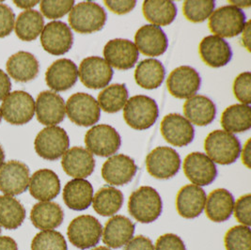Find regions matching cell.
<instances>
[{
  "label": "cell",
  "mask_w": 251,
  "mask_h": 250,
  "mask_svg": "<svg viewBox=\"0 0 251 250\" xmlns=\"http://www.w3.org/2000/svg\"><path fill=\"white\" fill-rule=\"evenodd\" d=\"M105 61L112 67L126 71L132 69L137 62L138 50L129 40L114 39L109 41L103 48Z\"/></svg>",
  "instance_id": "d6986e66"
},
{
  "label": "cell",
  "mask_w": 251,
  "mask_h": 250,
  "mask_svg": "<svg viewBox=\"0 0 251 250\" xmlns=\"http://www.w3.org/2000/svg\"><path fill=\"white\" fill-rule=\"evenodd\" d=\"M35 111L37 120L42 125L56 126L65 118V102L63 98L55 91H43L37 97Z\"/></svg>",
  "instance_id": "ac0fdd59"
},
{
  "label": "cell",
  "mask_w": 251,
  "mask_h": 250,
  "mask_svg": "<svg viewBox=\"0 0 251 250\" xmlns=\"http://www.w3.org/2000/svg\"><path fill=\"white\" fill-rule=\"evenodd\" d=\"M41 44L53 56L66 54L74 44V35L67 24L53 21L47 24L41 33Z\"/></svg>",
  "instance_id": "4fadbf2b"
},
{
  "label": "cell",
  "mask_w": 251,
  "mask_h": 250,
  "mask_svg": "<svg viewBox=\"0 0 251 250\" xmlns=\"http://www.w3.org/2000/svg\"><path fill=\"white\" fill-rule=\"evenodd\" d=\"M29 193L38 200L50 201L60 192V181L57 174L51 170H39L29 180Z\"/></svg>",
  "instance_id": "4316f807"
},
{
  "label": "cell",
  "mask_w": 251,
  "mask_h": 250,
  "mask_svg": "<svg viewBox=\"0 0 251 250\" xmlns=\"http://www.w3.org/2000/svg\"><path fill=\"white\" fill-rule=\"evenodd\" d=\"M0 250H18L17 244L9 236L0 237Z\"/></svg>",
  "instance_id": "f5cc1de1"
},
{
  "label": "cell",
  "mask_w": 251,
  "mask_h": 250,
  "mask_svg": "<svg viewBox=\"0 0 251 250\" xmlns=\"http://www.w3.org/2000/svg\"><path fill=\"white\" fill-rule=\"evenodd\" d=\"M242 161L243 164L248 168L251 169V139L250 138L247 143L245 144V147L242 150Z\"/></svg>",
  "instance_id": "816d5d0a"
},
{
  "label": "cell",
  "mask_w": 251,
  "mask_h": 250,
  "mask_svg": "<svg viewBox=\"0 0 251 250\" xmlns=\"http://www.w3.org/2000/svg\"><path fill=\"white\" fill-rule=\"evenodd\" d=\"M4 161H5V152H4V150L2 149L1 145H0V168L3 166Z\"/></svg>",
  "instance_id": "6f0895ef"
},
{
  "label": "cell",
  "mask_w": 251,
  "mask_h": 250,
  "mask_svg": "<svg viewBox=\"0 0 251 250\" xmlns=\"http://www.w3.org/2000/svg\"><path fill=\"white\" fill-rule=\"evenodd\" d=\"M143 14L154 25H169L177 15V8L173 1L146 0L143 2Z\"/></svg>",
  "instance_id": "e575fe53"
},
{
  "label": "cell",
  "mask_w": 251,
  "mask_h": 250,
  "mask_svg": "<svg viewBox=\"0 0 251 250\" xmlns=\"http://www.w3.org/2000/svg\"><path fill=\"white\" fill-rule=\"evenodd\" d=\"M135 224L126 216H115L103 228V242L110 249H121L134 237Z\"/></svg>",
  "instance_id": "484cf974"
},
{
  "label": "cell",
  "mask_w": 251,
  "mask_h": 250,
  "mask_svg": "<svg viewBox=\"0 0 251 250\" xmlns=\"http://www.w3.org/2000/svg\"><path fill=\"white\" fill-rule=\"evenodd\" d=\"M78 79V68L68 58L57 59L46 73L47 86L55 91H68Z\"/></svg>",
  "instance_id": "44dd1931"
},
{
  "label": "cell",
  "mask_w": 251,
  "mask_h": 250,
  "mask_svg": "<svg viewBox=\"0 0 251 250\" xmlns=\"http://www.w3.org/2000/svg\"><path fill=\"white\" fill-rule=\"evenodd\" d=\"M105 6L114 13L117 14H126L133 11L137 5V1L135 0H128V1H112V0H105Z\"/></svg>",
  "instance_id": "c3c4849f"
},
{
  "label": "cell",
  "mask_w": 251,
  "mask_h": 250,
  "mask_svg": "<svg viewBox=\"0 0 251 250\" xmlns=\"http://www.w3.org/2000/svg\"><path fill=\"white\" fill-rule=\"evenodd\" d=\"M245 25V12L231 5L218 8L209 18L210 30L222 39L238 36L242 33Z\"/></svg>",
  "instance_id": "8992f818"
},
{
  "label": "cell",
  "mask_w": 251,
  "mask_h": 250,
  "mask_svg": "<svg viewBox=\"0 0 251 250\" xmlns=\"http://www.w3.org/2000/svg\"><path fill=\"white\" fill-rule=\"evenodd\" d=\"M207 156L219 165H230L238 159L241 153L239 139L223 130L210 133L204 141Z\"/></svg>",
  "instance_id": "7a4b0ae2"
},
{
  "label": "cell",
  "mask_w": 251,
  "mask_h": 250,
  "mask_svg": "<svg viewBox=\"0 0 251 250\" xmlns=\"http://www.w3.org/2000/svg\"><path fill=\"white\" fill-rule=\"evenodd\" d=\"M124 108V118L126 124L138 131L151 127L159 116L157 103L146 95L131 97Z\"/></svg>",
  "instance_id": "277c9868"
},
{
  "label": "cell",
  "mask_w": 251,
  "mask_h": 250,
  "mask_svg": "<svg viewBox=\"0 0 251 250\" xmlns=\"http://www.w3.org/2000/svg\"><path fill=\"white\" fill-rule=\"evenodd\" d=\"M205 191L195 184L183 186L176 197V209L180 216L186 219H193L203 212L205 207Z\"/></svg>",
  "instance_id": "cb8c5ba5"
},
{
  "label": "cell",
  "mask_w": 251,
  "mask_h": 250,
  "mask_svg": "<svg viewBox=\"0 0 251 250\" xmlns=\"http://www.w3.org/2000/svg\"><path fill=\"white\" fill-rule=\"evenodd\" d=\"M93 187L85 179H74L67 182L63 189V200L74 211H84L92 203Z\"/></svg>",
  "instance_id": "f546056e"
},
{
  "label": "cell",
  "mask_w": 251,
  "mask_h": 250,
  "mask_svg": "<svg viewBox=\"0 0 251 250\" xmlns=\"http://www.w3.org/2000/svg\"><path fill=\"white\" fill-rule=\"evenodd\" d=\"M12 82L9 75L0 70V101H3L11 92Z\"/></svg>",
  "instance_id": "f907efd6"
},
{
  "label": "cell",
  "mask_w": 251,
  "mask_h": 250,
  "mask_svg": "<svg viewBox=\"0 0 251 250\" xmlns=\"http://www.w3.org/2000/svg\"><path fill=\"white\" fill-rule=\"evenodd\" d=\"M64 219L62 208L56 202L41 201L33 206L30 220L33 226L42 230H50L59 227Z\"/></svg>",
  "instance_id": "1f68e13d"
},
{
  "label": "cell",
  "mask_w": 251,
  "mask_h": 250,
  "mask_svg": "<svg viewBox=\"0 0 251 250\" xmlns=\"http://www.w3.org/2000/svg\"><path fill=\"white\" fill-rule=\"evenodd\" d=\"M85 144L91 153L101 157H108L114 155L119 150L122 140L114 127L98 125L93 126L87 132Z\"/></svg>",
  "instance_id": "30bf717a"
},
{
  "label": "cell",
  "mask_w": 251,
  "mask_h": 250,
  "mask_svg": "<svg viewBox=\"0 0 251 250\" xmlns=\"http://www.w3.org/2000/svg\"><path fill=\"white\" fill-rule=\"evenodd\" d=\"M251 21L246 23V25L242 31V40L245 47L251 51Z\"/></svg>",
  "instance_id": "db71d44e"
},
{
  "label": "cell",
  "mask_w": 251,
  "mask_h": 250,
  "mask_svg": "<svg viewBox=\"0 0 251 250\" xmlns=\"http://www.w3.org/2000/svg\"><path fill=\"white\" fill-rule=\"evenodd\" d=\"M29 184V169L20 161H9L0 168V191L7 196L24 193Z\"/></svg>",
  "instance_id": "5bb4252c"
},
{
  "label": "cell",
  "mask_w": 251,
  "mask_h": 250,
  "mask_svg": "<svg viewBox=\"0 0 251 250\" xmlns=\"http://www.w3.org/2000/svg\"><path fill=\"white\" fill-rule=\"evenodd\" d=\"M135 42L138 52L149 57H159L169 46L167 35L162 28L154 25H145L136 33Z\"/></svg>",
  "instance_id": "7402d4cb"
},
{
  "label": "cell",
  "mask_w": 251,
  "mask_h": 250,
  "mask_svg": "<svg viewBox=\"0 0 251 250\" xmlns=\"http://www.w3.org/2000/svg\"><path fill=\"white\" fill-rule=\"evenodd\" d=\"M183 112L191 124L206 126L214 122L217 107L210 98L204 95H195L184 102Z\"/></svg>",
  "instance_id": "83f0119b"
},
{
  "label": "cell",
  "mask_w": 251,
  "mask_h": 250,
  "mask_svg": "<svg viewBox=\"0 0 251 250\" xmlns=\"http://www.w3.org/2000/svg\"><path fill=\"white\" fill-rule=\"evenodd\" d=\"M224 243L226 250H251V227L244 225L230 227Z\"/></svg>",
  "instance_id": "b9f144b4"
},
{
  "label": "cell",
  "mask_w": 251,
  "mask_h": 250,
  "mask_svg": "<svg viewBox=\"0 0 251 250\" xmlns=\"http://www.w3.org/2000/svg\"><path fill=\"white\" fill-rule=\"evenodd\" d=\"M124 204V194L112 186H103L92 199L94 211L102 216L116 215Z\"/></svg>",
  "instance_id": "d590c367"
},
{
  "label": "cell",
  "mask_w": 251,
  "mask_h": 250,
  "mask_svg": "<svg viewBox=\"0 0 251 250\" xmlns=\"http://www.w3.org/2000/svg\"><path fill=\"white\" fill-rule=\"evenodd\" d=\"M75 1H52L45 0L41 2V12L48 19H58L72 11Z\"/></svg>",
  "instance_id": "7bdbcfd3"
},
{
  "label": "cell",
  "mask_w": 251,
  "mask_h": 250,
  "mask_svg": "<svg viewBox=\"0 0 251 250\" xmlns=\"http://www.w3.org/2000/svg\"><path fill=\"white\" fill-rule=\"evenodd\" d=\"M92 250H111L109 248H106V247H98L96 249H93Z\"/></svg>",
  "instance_id": "680465c9"
},
{
  "label": "cell",
  "mask_w": 251,
  "mask_h": 250,
  "mask_svg": "<svg viewBox=\"0 0 251 250\" xmlns=\"http://www.w3.org/2000/svg\"><path fill=\"white\" fill-rule=\"evenodd\" d=\"M228 3L231 4V6L237 7V8H246V7H250L251 6V1H229Z\"/></svg>",
  "instance_id": "9f6ffc18"
},
{
  "label": "cell",
  "mask_w": 251,
  "mask_h": 250,
  "mask_svg": "<svg viewBox=\"0 0 251 250\" xmlns=\"http://www.w3.org/2000/svg\"><path fill=\"white\" fill-rule=\"evenodd\" d=\"M234 202L233 196L227 189H216L206 200V216L213 222H225L233 213Z\"/></svg>",
  "instance_id": "f1b7e54d"
},
{
  "label": "cell",
  "mask_w": 251,
  "mask_h": 250,
  "mask_svg": "<svg viewBox=\"0 0 251 250\" xmlns=\"http://www.w3.org/2000/svg\"><path fill=\"white\" fill-rule=\"evenodd\" d=\"M124 250H154V247L151 239L143 235H138L131 239L126 244Z\"/></svg>",
  "instance_id": "681fc988"
},
{
  "label": "cell",
  "mask_w": 251,
  "mask_h": 250,
  "mask_svg": "<svg viewBox=\"0 0 251 250\" xmlns=\"http://www.w3.org/2000/svg\"><path fill=\"white\" fill-rule=\"evenodd\" d=\"M137 171L134 159L126 154H116L104 162L102 176L111 185H125L134 179Z\"/></svg>",
  "instance_id": "ffe728a7"
},
{
  "label": "cell",
  "mask_w": 251,
  "mask_h": 250,
  "mask_svg": "<svg viewBox=\"0 0 251 250\" xmlns=\"http://www.w3.org/2000/svg\"><path fill=\"white\" fill-rule=\"evenodd\" d=\"M1 120H2V114H1V110H0V123H1Z\"/></svg>",
  "instance_id": "91938a15"
},
{
  "label": "cell",
  "mask_w": 251,
  "mask_h": 250,
  "mask_svg": "<svg viewBox=\"0 0 251 250\" xmlns=\"http://www.w3.org/2000/svg\"><path fill=\"white\" fill-rule=\"evenodd\" d=\"M215 7L213 0H187L183 2V15L192 23H202L211 16Z\"/></svg>",
  "instance_id": "ab89813d"
},
{
  "label": "cell",
  "mask_w": 251,
  "mask_h": 250,
  "mask_svg": "<svg viewBox=\"0 0 251 250\" xmlns=\"http://www.w3.org/2000/svg\"><path fill=\"white\" fill-rule=\"evenodd\" d=\"M233 93L236 99L243 104L250 105L251 102V74L250 72L240 74L234 79Z\"/></svg>",
  "instance_id": "ee69618b"
},
{
  "label": "cell",
  "mask_w": 251,
  "mask_h": 250,
  "mask_svg": "<svg viewBox=\"0 0 251 250\" xmlns=\"http://www.w3.org/2000/svg\"><path fill=\"white\" fill-rule=\"evenodd\" d=\"M13 3L18 7V8H21V9H25L26 11L27 10H30L31 8H33L34 6H36L38 3H40L39 1H30V0H25V1H19V0H15L13 1Z\"/></svg>",
  "instance_id": "11a10c76"
},
{
  "label": "cell",
  "mask_w": 251,
  "mask_h": 250,
  "mask_svg": "<svg viewBox=\"0 0 251 250\" xmlns=\"http://www.w3.org/2000/svg\"><path fill=\"white\" fill-rule=\"evenodd\" d=\"M0 110L2 117L9 124L25 125L29 123L34 116V99L25 91H13L3 100Z\"/></svg>",
  "instance_id": "ba28073f"
},
{
  "label": "cell",
  "mask_w": 251,
  "mask_h": 250,
  "mask_svg": "<svg viewBox=\"0 0 251 250\" xmlns=\"http://www.w3.org/2000/svg\"><path fill=\"white\" fill-rule=\"evenodd\" d=\"M251 195L247 194L234 202L233 213L237 221L244 226L251 227Z\"/></svg>",
  "instance_id": "f6af8a7d"
},
{
  "label": "cell",
  "mask_w": 251,
  "mask_h": 250,
  "mask_svg": "<svg viewBox=\"0 0 251 250\" xmlns=\"http://www.w3.org/2000/svg\"><path fill=\"white\" fill-rule=\"evenodd\" d=\"M6 68L9 75L15 81L28 82L37 77L40 65L32 54L20 51L8 59Z\"/></svg>",
  "instance_id": "4dcf8cb0"
},
{
  "label": "cell",
  "mask_w": 251,
  "mask_h": 250,
  "mask_svg": "<svg viewBox=\"0 0 251 250\" xmlns=\"http://www.w3.org/2000/svg\"><path fill=\"white\" fill-rule=\"evenodd\" d=\"M154 250H186L181 237L173 233H167L157 239Z\"/></svg>",
  "instance_id": "7dc6e473"
},
{
  "label": "cell",
  "mask_w": 251,
  "mask_h": 250,
  "mask_svg": "<svg viewBox=\"0 0 251 250\" xmlns=\"http://www.w3.org/2000/svg\"><path fill=\"white\" fill-rule=\"evenodd\" d=\"M199 51L203 62L213 68L226 66L232 57L229 45L224 39L216 35L203 38L199 46Z\"/></svg>",
  "instance_id": "d4e9b609"
},
{
  "label": "cell",
  "mask_w": 251,
  "mask_h": 250,
  "mask_svg": "<svg viewBox=\"0 0 251 250\" xmlns=\"http://www.w3.org/2000/svg\"><path fill=\"white\" fill-rule=\"evenodd\" d=\"M221 125L228 133H242L251 128L250 105L236 103L227 107L221 116Z\"/></svg>",
  "instance_id": "836d02e7"
},
{
  "label": "cell",
  "mask_w": 251,
  "mask_h": 250,
  "mask_svg": "<svg viewBox=\"0 0 251 250\" xmlns=\"http://www.w3.org/2000/svg\"><path fill=\"white\" fill-rule=\"evenodd\" d=\"M61 166L69 176L75 179H85L93 173L95 159L87 149L73 147L63 154Z\"/></svg>",
  "instance_id": "603a6c76"
},
{
  "label": "cell",
  "mask_w": 251,
  "mask_h": 250,
  "mask_svg": "<svg viewBox=\"0 0 251 250\" xmlns=\"http://www.w3.org/2000/svg\"><path fill=\"white\" fill-rule=\"evenodd\" d=\"M15 22V14L12 9L0 3V38H5L12 33Z\"/></svg>",
  "instance_id": "bcb514c9"
},
{
  "label": "cell",
  "mask_w": 251,
  "mask_h": 250,
  "mask_svg": "<svg viewBox=\"0 0 251 250\" xmlns=\"http://www.w3.org/2000/svg\"><path fill=\"white\" fill-rule=\"evenodd\" d=\"M163 203L159 193L151 186H141L131 194L128 211L139 223L149 224L162 214Z\"/></svg>",
  "instance_id": "6da1fadb"
},
{
  "label": "cell",
  "mask_w": 251,
  "mask_h": 250,
  "mask_svg": "<svg viewBox=\"0 0 251 250\" xmlns=\"http://www.w3.org/2000/svg\"><path fill=\"white\" fill-rule=\"evenodd\" d=\"M128 101V91L125 84H113L105 88L98 95L100 108L107 113H116L126 106Z\"/></svg>",
  "instance_id": "f35d334b"
},
{
  "label": "cell",
  "mask_w": 251,
  "mask_h": 250,
  "mask_svg": "<svg viewBox=\"0 0 251 250\" xmlns=\"http://www.w3.org/2000/svg\"><path fill=\"white\" fill-rule=\"evenodd\" d=\"M146 166L149 173L159 180H168L174 177L181 167L179 153L170 147L153 149L147 156Z\"/></svg>",
  "instance_id": "8fae6325"
},
{
  "label": "cell",
  "mask_w": 251,
  "mask_h": 250,
  "mask_svg": "<svg viewBox=\"0 0 251 250\" xmlns=\"http://www.w3.org/2000/svg\"><path fill=\"white\" fill-rule=\"evenodd\" d=\"M71 122L79 126H92L99 122L101 108L95 98L84 92L73 94L65 104Z\"/></svg>",
  "instance_id": "9c48e42d"
},
{
  "label": "cell",
  "mask_w": 251,
  "mask_h": 250,
  "mask_svg": "<svg viewBox=\"0 0 251 250\" xmlns=\"http://www.w3.org/2000/svg\"><path fill=\"white\" fill-rule=\"evenodd\" d=\"M106 17V12L99 4L85 1L74 6L69 14V24L76 32L90 34L103 28Z\"/></svg>",
  "instance_id": "3957f363"
},
{
  "label": "cell",
  "mask_w": 251,
  "mask_h": 250,
  "mask_svg": "<svg viewBox=\"0 0 251 250\" xmlns=\"http://www.w3.org/2000/svg\"><path fill=\"white\" fill-rule=\"evenodd\" d=\"M78 75L87 88L100 90L110 83L113 77V69L102 57H86L80 63Z\"/></svg>",
  "instance_id": "7c38bea8"
},
{
  "label": "cell",
  "mask_w": 251,
  "mask_h": 250,
  "mask_svg": "<svg viewBox=\"0 0 251 250\" xmlns=\"http://www.w3.org/2000/svg\"><path fill=\"white\" fill-rule=\"evenodd\" d=\"M160 129L165 140L176 147L187 146L194 138L193 125L180 114L172 113L165 116Z\"/></svg>",
  "instance_id": "e0dca14e"
},
{
  "label": "cell",
  "mask_w": 251,
  "mask_h": 250,
  "mask_svg": "<svg viewBox=\"0 0 251 250\" xmlns=\"http://www.w3.org/2000/svg\"><path fill=\"white\" fill-rule=\"evenodd\" d=\"M103 234V227L100 221L89 215L75 217L71 221L67 229L69 241L73 246L81 250L96 247Z\"/></svg>",
  "instance_id": "5b68a950"
},
{
  "label": "cell",
  "mask_w": 251,
  "mask_h": 250,
  "mask_svg": "<svg viewBox=\"0 0 251 250\" xmlns=\"http://www.w3.org/2000/svg\"><path fill=\"white\" fill-rule=\"evenodd\" d=\"M15 33L17 37L25 41H34L43 32L45 20L42 13L35 10H27L21 12L15 22Z\"/></svg>",
  "instance_id": "8d00e7d4"
},
{
  "label": "cell",
  "mask_w": 251,
  "mask_h": 250,
  "mask_svg": "<svg viewBox=\"0 0 251 250\" xmlns=\"http://www.w3.org/2000/svg\"><path fill=\"white\" fill-rule=\"evenodd\" d=\"M35 150L48 161L59 159L68 150L70 139L66 131L59 126H48L35 138Z\"/></svg>",
  "instance_id": "52a82bcc"
},
{
  "label": "cell",
  "mask_w": 251,
  "mask_h": 250,
  "mask_svg": "<svg viewBox=\"0 0 251 250\" xmlns=\"http://www.w3.org/2000/svg\"><path fill=\"white\" fill-rule=\"evenodd\" d=\"M201 79L199 73L190 66L173 70L167 79L168 90L178 99H189L200 90Z\"/></svg>",
  "instance_id": "2e32d148"
},
{
  "label": "cell",
  "mask_w": 251,
  "mask_h": 250,
  "mask_svg": "<svg viewBox=\"0 0 251 250\" xmlns=\"http://www.w3.org/2000/svg\"><path fill=\"white\" fill-rule=\"evenodd\" d=\"M183 172L187 179L198 186H206L216 180V164L205 153L192 152L183 161Z\"/></svg>",
  "instance_id": "9a60e30c"
},
{
  "label": "cell",
  "mask_w": 251,
  "mask_h": 250,
  "mask_svg": "<svg viewBox=\"0 0 251 250\" xmlns=\"http://www.w3.org/2000/svg\"><path fill=\"white\" fill-rule=\"evenodd\" d=\"M31 250H68L64 236L57 230H43L36 234Z\"/></svg>",
  "instance_id": "60d3db41"
},
{
  "label": "cell",
  "mask_w": 251,
  "mask_h": 250,
  "mask_svg": "<svg viewBox=\"0 0 251 250\" xmlns=\"http://www.w3.org/2000/svg\"><path fill=\"white\" fill-rule=\"evenodd\" d=\"M25 209L19 200L11 196H0V226L15 229L23 224Z\"/></svg>",
  "instance_id": "74e56055"
},
{
  "label": "cell",
  "mask_w": 251,
  "mask_h": 250,
  "mask_svg": "<svg viewBox=\"0 0 251 250\" xmlns=\"http://www.w3.org/2000/svg\"><path fill=\"white\" fill-rule=\"evenodd\" d=\"M166 71L159 60L147 58L138 63L135 71L137 85L146 90L157 89L163 83Z\"/></svg>",
  "instance_id": "d6a6232c"
},
{
  "label": "cell",
  "mask_w": 251,
  "mask_h": 250,
  "mask_svg": "<svg viewBox=\"0 0 251 250\" xmlns=\"http://www.w3.org/2000/svg\"><path fill=\"white\" fill-rule=\"evenodd\" d=\"M0 233H1V227H0Z\"/></svg>",
  "instance_id": "94428289"
}]
</instances>
